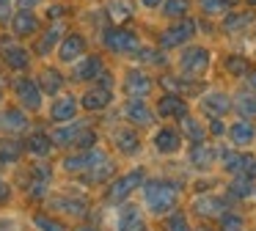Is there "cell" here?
I'll return each instance as SVG.
<instances>
[{"label":"cell","instance_id":"1","mask_svg":"<svg viewBox=\"0 0 256 231\" xmlns=\"http://www.w3.org/2000/svg\"><path fill=\"white\" fill-rule=\"evenodd\" d=\"M144 192H146V206H149L154 214L171 212L174 204H176V187L166 184V182H152Z\"/></svg>","mask_w":256,"mask_h":231},{"label":"cell","instance_id":"2","mask_svg":"<svg viewBox=\"0 0 256 231\" xmlns=\"http://www.w3.org/2000/svg\"><path fill=\"white\" fill-rule=\"evenodd\" d=\"M0 55H3V60H6L12 69H25V66H28V52H25L17 42H12V38L0 42Z\"/></svg>","mask_w":256,"mask_h":231},{"label":"cell","instance_id":"3","mask_svg":"<svg viewBox=\"0 0 256 231\" xmlns=\"http://www.w3.org/2000/svg\"><path fill=\"white\" fill-rule=\"evenodd\" d=\"M182 69L188 72V74H201V72L206 69V64H210V52L206 50H201V47H196V50H188V52L182 55Z\"/></svg>","mask_w":256,"mask_h":231},{"label":"cell","instance_id":"4","mask_svg":"<svg viewBox=\"0 0 256 231\" xmlns=\"http://www.w3.org/2000/svg\"><path fill=\"white\" fill-rule=\"evenodd\" d=\"M193 33H196V22H193V20L179 22L176 28H171V30L162 33V47H176V44L188 42V38L193 36Z\"/></svg>","mask_w":256,"mask_h":231},{"label":"cell","instance_id":"5","mask_svg":"<svg viewBox=\"0 0 256 231\" xmlns=\"http://www.w3.org/2000/svg\"><path fill=\"white\" fill-rule=\"evenodd\" d=\"M105 44L116 52H130V50H138V38L130 30H110L105 33Z\"/></svg>","mask_w":256,"mask_h":231},{"label":"cell","instance_id":"6","mask_svg":"<svg viewBox=\"0 0 256 231\" xmlns=\"http://www.w3.org/2000/svg\"><path fill=\"white\" fill-rule=\"evenodd\" d=\"M140 182H144V174H140V170H132V174H127L122 182H116V184H113L110 198H113V201H122V198H127L130 192H132L135 187L140 184Z\"/></svg>","mask_w":256,"mask_h":231},{"label":"cell","instance_id":"7","mask_svg":"<svg viewBox=\"0 0 256 231\" xmlns=\"http://www.w3.org/2000/svg\"><path fill=\"white\" fill-rule=\"evenodd\" d=\"M17 96H20V102H22L25 108H39L42 104V94L36 91V86L30 80L17 82Z\"/></svg>","mask_w":256,"mask_h":231},{"label":"cell","instance_id":"8","mask_svg":"<svg viewBox=\"0 0 256 231\" xmlns=\"http://www.w3.org/2000/svg\"><path fill=\"white\" fill-rule=\"evenodd\" d=\"M149 91H152V80L146 74L132 72V74L127 77V94H130V96H146Z\"/></svg>","mask_w":256,"mask_h":231},{"label":"cell","instance_id":"9","mask_svg":"<svg viewBox=\"0 0 256 231\" xmlns=\"http://www.w3.org/2000/svg\"><path fill=\"white\" fill-rule=\"evenodd\" d=\"M83 50H86V42L80 36H66L58 52H61V60H74L83 55Z\"/></svg>","mask_w":256,"mask_h":231},{"label":"cell","instance_id":"10","mask_svg":"<svg viewBox=\"0 0 256 231\" xmlns=\"http://www.w3.org/2000/svg\"><path fill=\"white\" fill-rule=\"evenodd\" d=\"M25 124H28V118H25L20 110H6V113H0V130L20 132V130H25Z\"/></svg>","mask_w":256,"mask_h":231},{"label":"cell","instance_id":"11","mask_svg":"<svg viewBox=\"0 0 256 231\" xmlns=\"http://www.w3.org/2000/svg\"><path fill=\"white\" fill-rule=\"evenodd\" d=\"M144 228V218H140L138 209H124L122 214H118V231H140Z\"/></svg>","mask_w":256,"mask_h":231},{"label":"cell","instance_id":"12","mask_svg":"<svg viewBox=\"0 0 256 231\" xmlns=\"http://www.w3.org/2000/svg\"><path fill=\"white\" fill-rule=\"evenodd\" d=\"M254 138H256V130L248 121H237V124L232 126V140L237 143V146H248V143H254Z\"/></svg>","mask_w":256,"mask_h":231},{"label":"cell","instance_id":"13","mask_svg":"<svg viewBox=\"0 0 256 231\" xmlns=\"http://www.w3.org/2000/svg\"><path fill=\"white\" fill-rule=\"evenodd\" d=\"M102 154L100 152H91V154H80V157H69L64 160V168L66 170H88L94 162H100Z\"/></svg>","mask_w":256,"mask_h":231},{"label":"cell","instance_id":"14","mask_svg":"<svg viewBox=\"0 0 256 231\" xmlns=\"http://www.w3.org/2000/svg\"><path fill=\"white\" fill-rule=\"evenodd\" d=\"M201 108L206 110V113H212V116H220V113H226L228 110V99L223 96V94H206L204 99H201Z\"/></svg>","mask_w":256,"mask_h":231},{"label":"cell","instance_id":"15","mask_svg":"<svg viewBox=\"0 0 256 231\" xmlns=\"http://www.w3.org/2000/svg\"><path fill=\"white\" fill-rule=\"evenodd\" d=\"M179 143H182V140H179V135H176L174 130H160V132L154 135V146L160 148V152H166V154H168V152H176Z\"/></svg>","mask_w":256,"mask_h":231},{"label":"cell","instance_id":"16","mask_svg":"<svg viewBox=\"0 0 256 231\" xmlns=\"http://www.w3.org/2000/svg\"><path fill=\"white\" fill-rule=\"evenodd\" d=\"M12 25H14V33H17V36H28V33L36 30V16L30 14V11H22V14L14 16Z\"/></svg>","mask_w":256,"mask_h":231},{"label":"cell","instance_id":"17","mask_svg":"<svg viewBox=\"0 0 256 231\" xmlns=\"http://www.w3.org/2000/svg\"><path fill=\"white\" fill-rule=\"evenodd\" d=\"M127 118L135 124H152V110L144 102H130L127 104Z\"/></svg>","mask_w":256,"mask_h":231},{"label":"cell","instance_id":"18","mask_svg":"<svg viewBox=\"0 0 256 231\" xmlns=\"http://www.w3.org/2000/svg\"><path fill=\"white\" fill-rule=\"evenodd\" d=\"M110 102V88H100V91H88L83 96V104L88 110H96V108H105Z\"/></svg>","mask_w":256,"mask_h":231},{"label":"cell","instance_id":"19","mask_svg":"<svg viewBox=\"0 0 256 231\" xmlns=\"http://www.w3.org/2000/svg\"><path fill=\"white\" fill-rule=\"evenodd\" d=\"M184 110L188 108H184V102L179 96H166L160 102V116H179V118H182Z\"/></svg>","mask_w":256,"mask_h":231},{"label":"cell","instance_id":"20","mask_svg":"<svg viewBox=\"0 0 256 231\" xmlns=\"http://www.w3.org/2000/svg\"><path fill=\"white\" fill-rule=\"evenodd\" d=\"M74 116V102L69 96H64V99H58L56 104H52V118H72Z\"/></svg>","mask_w":256,"mask_h":231},{"label":"cell","instance_id":"21","mask_svg":"<svg viewBox=\"0 0 256 231\" xmlns=\"http://www.w3.org/2000/svg\"><path fill=\"white\" fill-rule=\"evenodd\" d=\"M39 86L44 88V91H58V86H61V74H58L56 69H44L42 72V77H39Z\"/></svg>","mask_w":256,"mask_h":231},{"label":"cell","instance_id":"22","mask_svg":"<svg viewBox=\"0 0 256 231\" xmlns=\"http://www.w3.org/2000/svg\"><path fill=\"white\" fill-rule=\"evenodd\" d=\"M190 8V0H168L166 3V16H184Z\"/></svg>","mask_w":256,"mask_h":231},{"label":"cell","instance_id":"23","mask_svg":"<svg viewBox=\"0 0 256 231\" xmlns=\"http://www.w3.org/2000/svg\"><path fill=\"white\" fill-rule=\"evenodd\" d=\"M237 110L242 116H256V96H254V94H240Z\"/></svg>","mask_w":256,"mask_h":231},{"label":"cell","instance_id":"24","mask_svg":"<svg viewBox=\"0 0 256 231\" xmlns=\"http://www.w3.org/2000/svg\"><path fill=\"white\" fill-rule=\"evenodd\" d=\"M196 209H198L201 214H218L223 209V204L218 201V198H201V201L196 204Z\"/></svg>","mask_w":256,"mask_h":231},{"label":"cell","instance_id":"25","mask_svg":"<svg viewBox=\"0 0 256 231\" xmlns=\"http://www.w3.org/2000/svg\"><path fill=\"white\" fill-rule=\"evenodd\" d=\"M28 146H30V152H34V154H47V152H50V140L42 138V135H34L28 140Z\"/></svg>","mask_w":256,"mask_h":231},{"label":"cell","instance_id":"26","mask_svg":"<svg viewBox=\"0 0 256 231\" xmlns=\"http://www.w3.org/2000/svg\"><path fill=\"white\" fill-rule=\"evenodd\" d=\"M118 146L124 148V152H135V148H138V138L132 135V132H118Z\"/></svg>","mask_w":256,"mask_h":231},{"label":"cell","instance_id":"27","mask_svg":"<svg viewBox=\"0 0 256 231\" xmlns=\"http://www.w3.org/2000/svg\"><path fill=\"white\" fill-rule=\"evenodd\" d=\"M78 74H80V77H86V80H91L94 74H100V60H96V58H88V64L80 66Z\"/></svg>","mask_w":256,"mask_h":231},{"label":"cell","instance_id":"28","mask_svg":"<svg viewBox=\"0 0 256 231\" xmlns=\"http://www.w3.org/2000/svg\"><path fill=\"white\" fill-rule=\"evenodd\" d=\"M193 162L210 165V162H212V152H210V148H204V146H196V148H193Z\"/></svg>","mask_w":256,"mask_h":231},{"label":"cell","instance_id":"29","mask_svg":"<svg viewBox=\"0 0 256 231\" xmlns=\"http://www.w3.org/2000/svg\"><path fill=\"white\" fill-rule=\"evenodd\" d=\"M17 154H20V146H17V143H12V140L0 143V160H14Z\"/></svg>","mask_w":256,"mask_h":231},{"label":"cell","instance_id":"30","mask_svg":"<svg viewBox=\"0 0 256 231\" xmlns=\"http://www.w3.org/2000/svg\"><path fill=\"white\" fill-rule=\"evenodd\" d=\"M201 6H204L206 14H220L226 8V0H201Z\"/></svg>","mask_w":256,"mask_h":231},{"label":"cell","instance_id":"31","mask_svg":"<svg viewBox=\"0 0 256 231\" xmlns=\"http://www.w3.org/2000/svg\"><path fill=\"white\" fill-rule=\"evenodd\" d=\"M168 231H190L188 228V220H184L182 214H174V218L168 220Z\"/></svg>","mask_w":256,"mask_h":231},{"label":"cell","instance_id":"32","mask_svg":"<svg viewBox=\"0 0 256 231\" xmlns=\"http://www.w3.org/2000/svg\"><path fill=\"white\" fill-rule=\"evenodd\" d=\"M184 130L190 132V138H196V140H204V130H201L196 121H190V118H184Z\"/></svg>","mask_w":256,"mask_h":231},{"label":"cell","instance_id":"33","mask_svg":"<svg viewBox=\"0 0 256 231\" xmlns=\"http://www.w3.org/2000/svg\"><path fill=\"white\" fill-rule=\"evenodd\" d=\"M232 190L237 192V196H248V192H250V182L242 176V179H237V182L232 184Z\"/></svg>","mask_w":256,"mask_h":231},{"label":"cell","instance_id":"34","mask_svg":"<svg viewBox=\"0 0 256 231\" xmlns=\"http://www.w3.org/2000/svg\"><path fill=\"white\" fill-rule=\"evenodd\" d=\"M228 72H234V74H242L245 69H248V66H245V60L242 58H228Z\"/></svg>","mask_w":256,"mask_h":231},{"label":"cell","instance_id":"35","mask_svg":"<svg viewBox=\"0 0 256 231\" xmlns=\"http://www.w3.org/2000/svg\"><path fill=\"white\" fill-rule=\"evenodd\" d=\"M245 22H250V14H242V16H232V20L226 22V28H228V30H234V28H242Z\"/></svg>","mask_w":256,"mask_h":231},{"label":"cell","instance_id":"36","mask_svg":"<svg viewBox=\"0 0 256 231\" xmlns=\"http://www.w3.org/2000/svg\"><path fill=\"white\" fill-rule=\"evenodd\" d=\"M36 226H39V228H44V231H61V226L52 223V220H47V218H36Z\"/></svg>","mask_w":256,"mask_h":231},{"label":"cell","instance_id":"37","mask_svg":"<svg viewBox=\"0 0 256 231\" xmlns=\"http://www.w3.org/2000/svg\"><path fill=\"white\" fill-rule=\"evenodd\" d=\"M108 8H110V11H116V14H113L116 20H122V16H127V14H130V8H127V6H122V3H110Z\"/></svg>","mask_w":256,"mask_h":231},{"label":"cell","instance_id":"38","mask_svg":"<svg viewBox=\"0 0 256 231\" xmlns=\"http://www.w3.org/2000/svg\"><path fill=\"white\" fill-rule=\"evenodd\" d=\"M8 6H12V0H0V20L8 16Z\"/></svg>","mask_w":256,"mask_h":231},{"label":"cell","instance_id":"39","mask_svg":"<svg viewBox=\"0 0 256 231\" xmlns=\"http://www.w3.org/2000/svg\"><path fill=\"white\" fill-rule=\"evenodd\" d=\"M226 231H240V220L237 218H228L226 220Z\"/></svg>","mask_w":256,"mask_h":231},{"label":"cell","instance_id":"40","mask_svg":"<svg viewBox=\"0 0 256 231\" xmlns=\"http://www.w3.org/2000/svg\"><path fill=\"white\" fill-rule=\"evenodd\" d=\"M6 198H8V184H6L3 179H0V204L6 201Z\"/></svg>","mask_w":256,"mask_h":231},{"label":"cell","instance_id":"41","mask_svg":"<svg viewBox=\"0 0 256 231\" xmlns=\"http://www.w3.org/2000/svg\"><path fill=\"white\" fill-rule=\"evenodd\" d=\"M17 3L22 6V8H30V6H36V3H39V0H17Z\"/></svg>","mask_w":256,"mask_h":231},{"label":"cell","instance_id":"42","mask_svg":"<svg viewBox=\"0 0 256 231\" xmlns=\"http://www.w3.org/2000/svg\"><path fill=\"white\" fill-rule=\"evenodd\" d=\"M157 3H160V0H144V6H146V8H154Z\"/></svg>","mask_w":256,"mask_h":231},{"label":"cell","instance_id":"43","mask_svg":"<svg viewBox=\"0 0 256 231\" xmlns=\"http://www.w3.org/2000/svg\"><path fill=\"white\" fill-rule=\"evenodd\" d=\"M248 3H250V6H256V0H248Z\"/></svg>","mask_w":256,"mask_h":231},{"label":"cell","instance_id":"44","mask_svg":"<svg viewBox=\"0 0 256 231\" xmlns=\"http://www.w3.org/2000/svg\"><path fill=\"white\" fill-rule=\"evenodd\" d=\"M80 231H94V228H80Z\"/></svg>","mask_w":256,"mask_h":231},{"label":"cell","instance_id":"45","mask_svg":"<svg viewBox=\"0 0 256 231\" xmlns=\"http://www.w3.org/2000/svg\"><path fill=\"white\" fill-rule=\"evenodd\" d=\"M0 99H3V91H0Z\"/></svg>","mask_w":256,"mask_h":231}]
</instances>
